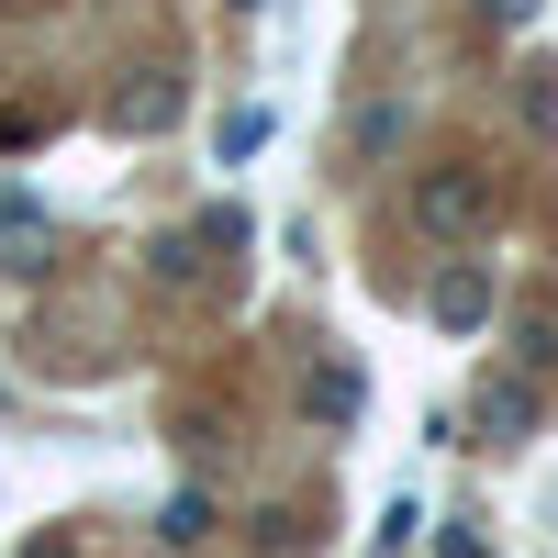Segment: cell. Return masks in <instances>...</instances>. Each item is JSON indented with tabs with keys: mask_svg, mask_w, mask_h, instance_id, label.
<instances>
[{
	"mask_svg": "<svg viewBox=\"0 0 558 558\" xmlns=\"http://www.w3.org/2000/svg\"><path fill=\"white\" fill-rule=\"evenodd\" d=\"M470 425H481V447H525V436H536L525 380H481V391H470Z\"/></svg>",
	"mask_w": 558,
	"mask_h": 558,
	"instance_id": "cell-4",
	"label": "cell"
},
{
	"mask_svg": "<svg viewBox=\"0 0 558 558\" xmlns=\"http://www.w3.org/2000/svg\"><path fill=\"white\" fill-rule=\"evenodd\" d=\"M12 558H78V547H68V536H23Z\"/></svg>",
	"mask_w": 558,
	"mask_h": 558,
	"instance_id": "cell-7",
	"label": "cell"
},
{
	"mask_svg": "<svg viewBox=\"0 0 558 558\" xmlns=\"http://www.w3.org/2000/svg\"><path fill=\"white\" fill-rule=\"evenodd\" d=\"M481 12H492V23H536V0H481Z\"/></svg>",
	"mask_w": 558,
	"mask_h": 558,
	"instance_id": "cell-8",
	"label": "cell"
},
{
	"mask_svg": "<svg viewBox=\"0 0 558 558\" xmlns=\"http://www.w3.org/2000/svg\"><path fill=\"white\" fill-rule=\"evenodd\" d=\"M425 313L447 324V336H481V324H492V268H470V257H458L436 291H425Z\"/></svg>",
	"mask_w": 558,
	"mask_h": 558,
	"instance_id": "cell-3",
	"label": "cell"
},
{
	"mask_svg": "<svg viewBox=\"0 0 558 558\" xmlns=\"http://www.w3.org/2000/svg\"><path fill=\"white\" fill-rule=\"evenodd\" d=\"M157 536H168V547H202V536H213V502H202V492H179L168 514H157Z\"/></svg>",
	"mask_w": 558,
	"mask_h": 558,
	"instance_id": "cell-6",
	"label": "cell"
},
{
	"mask_svg": "<svg viewBox=\"0 0 558 558\" xmlns=\"http://www.w3.org/2000/svg\"><path fill=\"white\" fill-rule=\"evenodd\" d=\"M413 223H425L436 246L481 235V223H492V179L481 168H425V179H413Z\"/></svg>",
	"mask_w": 558,
	"mask_h": 558,
	"instance_id": "cell-1",
	"label": "cell"
},
{
	"mask_svg": "<svg viewBox=\"0 0 558 558\" xmlns=\"http://www.w3.org/2000/svg\"><path fill=\"white\" fill-rule=\"evenodd\" d=\"M168 123H179V78L168 68H134L112 89V134H168Z\"/></svg>",
	"mask_w": 558,
	"mask_h": 558,
	"instance_id": "cell-2",
	"label": "cell"
},
{
	"mask_svg": "<svg viewBox=\"0 0 558 558\" xmlns=\"http://www.w3.org/2000/svg\"><path fill=\"white\" fill-rule=\"evenodd\" d=\"M302 413H313V425H357V413H368V380H357V368H313V380H302Z\"/></svg>",
	"mask_w": 558,
	"mask_h": 558,
	"instance_id": "cell-5",
	"label": "cell"
}]
</instances>
